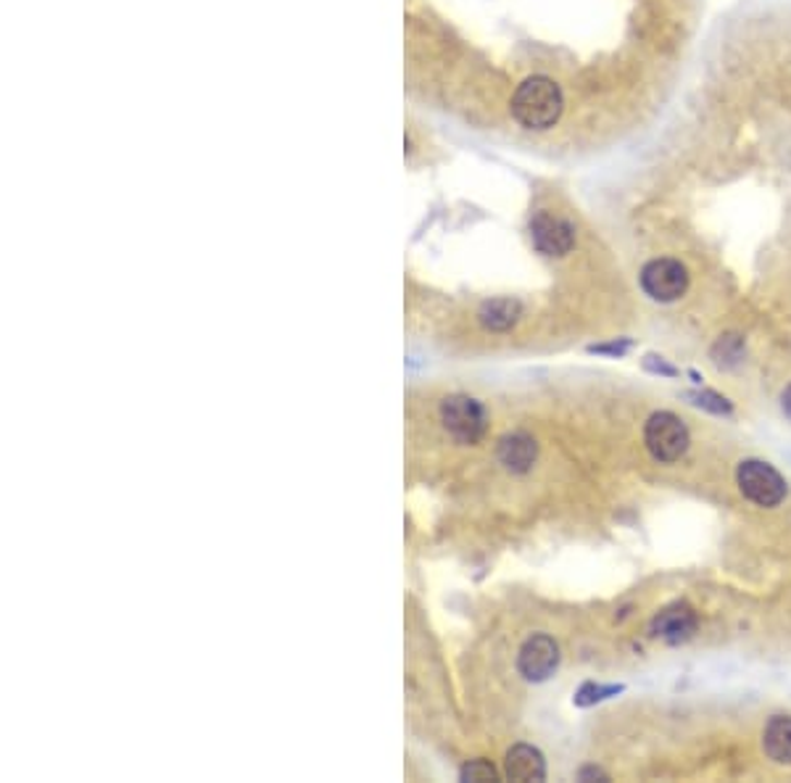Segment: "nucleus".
<instances>
[{
	"mask_svg": "<svg viewBox=\"0 0 791 783\" xmlns=\"http://www.w3.org/2000/svg\"><path fill=\"white\" fill-rule=\"evenodd\" d=\"M744 353V344L739 336H723L718 340V346L712 349V357L718 364H736Z\"/></svg>",
	"mask_w": 791,
	"mask_h": 783,
	"instance_id": "obj_15",
	"label": "nucleus"
},
{
	"mask_svg": "<svg viewBox=\"0 0 791 783\" xmlns=\"http://www.w3.org/2000/svg\"><path fill=\"white\" fill-rule=\"evenodd\" d=\"M781 407H783V414H787L789 420H791V385H787V390H783Z\"/></svg>",
	"mask_w": 791,
	"mask_h": 783,
	"instance_id": "obj_19",
	"label": "nucleus"
},
{
	"mask_svg": "<svg viewBox=\"0 0 791 783\" xmlns=\"http://www.w3.org/2000/svg\"><path fill=\"white\" fill-rule=\"evenodd\" d=\"M696 630V612L688 604H670L651 621V634L668 643L688 641Z\"/></svg>",
	"mask_w": 791,
	"mask_h": 783,
	"instance_id": "obj_8",
	"label": "nucleus"
},
{
	"mask_svg": "<svg viewBox=\"0 0 791 783\" xmlns=\"http://www.w3.org/2000/svg\"><path fill=\"white\" fill-rule=\"evenodd\" d=\"M623 691V686H601V684H584L580 691L575 694V704L578 707H588V704H597L604 702V699L615 697V694Z\"/></svg>",
	"mask_w": 791,
	"mask_h": 783,
	"instance_id": "obj_14",
	"label": "nucleus"
},
{
	"mask_svg": "<svg viewBox=\"0 0 791 783\" xmlns=\"http://www.w3.org/2000/svg\"><path fill=\"white\" fill-rule=\"evenodd\" d=\"M562 91L549 77H528L512 96V117L525 130H549L562 117Z\"/></svg>",
	"mask_w": 791,
	"mask_h": 783,
	"instance_id": "obj_1",
	"label": "nucleus"
},
{
	"mask_svg": "<svg viewBox=\"0 0 791 783\" xmlns=\"http://www.w3.org/2000/svg\"><path fill=\"white\" fill-rule=\"evenodd\" d=\"M763 749L778 766H791V718L778 715L765 725Z\"/></svg>",
	"mask_w": 791,
	"mask_h": 783,
	"instance_id": "obj_11",
	"label": "nucleus"
},
{
	"mask_svg": "<svg viewBox=\"0 0 791 783\" xmlns=\"http://www.w3.org/2000/svg\"><path fill=\"white\" fill-rule=\"evenodd\" d=\"M441 422L457 444H478L486 433V409L470 396L454 394L441 403Z\"/></svg>",
	"mask_w": 791,
	"mask_h": 783,
	"instance_id": "obj_4",
	"label": "nucleus"
},
{
	"mask_svg": "<svg viewBox=\"0 0 791 783\" xmlns=\"http://www.w3.org/2000/svg\"><path fill=\"white\" fill-rule=\"evenodd\" d=\"M580 779H604V773H601V770H584V773H580Z\"/></svg>",
	"mask_w": 791,
	"mask_h": 783,
	"instance_id": "obj_20",
	"label": "nucleus"
},
{
	"mask_svg": "<svg viewBox=\"0 0 791 783\" xmlns=\"http://www.w3.org/2000/svg\"><path fill=\"white\" fill-rule=\"evenodd\" d=\"M462 781H472V783L496 781V770H493L489 760H472L462 768Z\"/></svg>",
	"mask_w": 791,
	"mask_h": 783,
	"instance_id": "obj_16",
	"label": "nucleus"
},
{
	"mask_svg": "<svg viewBox=\"0 0 791 783\" xmlns=\"http://www.w3.org/2000/svg\"><path fill=\"white\" fill-rule=\"evenodd\" d=\"M530 238L543 256H565L575 245V227L554 214L538 212L530 219Z\"/></svg>",
	"mask_w": 791,
	"mask_h": 783,
	"instance_id": "obj_6",
	"label": "nucleus"
},
{
	"mask_svg": "<svg viewBox=\"0 0 791 783\" xmlns=\"http://www.w3.org/2000/svg\"><path fill=\"white\" fill-rule=\"evenodd\" d=\"M644 368H647L649 372H660V375H668V377L679 375V370H675L673 364L664 362L662 357H647V359H644Z\"/></svg>",
	"mask_w": 791,
	"mask_h": 783,
	"instance_id": "obj_17",
	"label": "nucleus"
},
{
	"mask_svg": "<svg viewBox=\"0 0 791 783\" xmlns=\"http://www.w3.org/2000/svg\"><path fill=\"white\" fill-rule=\"evenodd\" d=\"M736 483L744 498H750L757 507H778L787 498V480L778 475L776 467L759 459H746L739 465Z\"/></svg>",
	"mask_w": 791,
	"mask_h": 783,
	"instance_id": "obj_3",
	"label": "nucleus"
},
{
	"mask_svg": "<svg viewBox=\"0 0 791 783\" xmlns=\"http://www.w3.org/2000/svg\"><path fill=\"white\" fill-rule=\"evenodd\" d=\"M644 444H647L649 454L657 462H679L686 454L692 435L688 427L683 425L681 417L673 412H657L649 417L647 427H644Z\"/></svg>",
	"mask_w": 791,
	"mask_h": 783,
	"instance_id": "obj_2",
	"label": "nucleus"
},
{
	"mask_svg": "<svg viewBox=\"0 0 791 783\" xmlns=\"http://www.w3.org/2000/svg\"><path fill=\"white\" fill-rule=\"evenodd\" d=\"M538 457L536 441L528 433H512L499 441V462L512 472H528Z\"/></svg>",
	"mask_w": 791,
	"mask_h": 783,
	"instance_id": "obj_10",
	"label": "nucleus"
},
{
	"mask_svg": "<svg viewBox=\"0 0 791 783\" xmlns=\"http://www.w3.org/2000/svg\"><path fill=\"white\" fill-rule=\"evenodd\" d=\"M560 665V647L552 636H530L517 654V671L525 680H547Z\"/></svg>",
	"mask_w": 791,
	"mask_h": 783,
	"instance_id": "obj_7",
	"label": "nucleus"
},
{
	"mask_svg": "<svg viewBox=\"0 0 791 783\" xmlns=\"http://www.w3.org/2000/svg\"><path fill=\"white\" fill-rule=\"evenodd\" d=\"M506 779L510 781H543L547 779V762H543V755L536 747H528V744H517L506 751L504 760Z\"/></svg>",
	"mask_w": 791,
	"mask_h": 783,
	"instance_id": "obj_9",
	"label": "nucleus"
},
{
	"mask_svg": "<svg viewBox=\"0 0 791 783\" xmlns=\"http://www.w3.org/2000/svg\"><path fill=\"white\" fill-rule=\"evenodd\" d=\"M631 340H618V344H607V346H591L594 353H610V357H623L625 351L631 349Z\"/></svg>",
	"mask_w": 791,
	"mask_h": 783,
	"instance_id": "obj_18",
	"label": "nucleus"
},
{
	"mask_svg": "<svg viewBox=\"0 0 791 783\" xmlns=\"http://www.w3.org/2000/svg\"><path fill=\"white\" fill-rule=\"evenodd\" d=\"M642 288L651 301L670 304L688 290V273L675 258H655L642 269Z\"/></svg>",
	"mask_w": 791,
	"mask_h": 783,
	"instance_id": "obj_5",
	"label": "nucleus"
},
{
	"mask_svg": "<svg viewBox=\"0 0 791 783\" xmlns=\"http://www.w3.org/2000/svg\"><path fill=\"white\" fill-rule=\"evenodd\" d=\"M686 399H692V403H696V407L707 409V412L712 414H731V401L726 399V396L715 394V390H688Z\"/></svg>",
	"mask_w": 791,
	"mask_h": 783,
	"instance_id": "obj_13",
	"label": "nucleus"
},
{
	"mask_svg": "<svg viewBox=\"0 0 791 783\" xmlns=\"http://www.w3.org/2000/svg\"><path fill=\"white\" fill-rule=\"evenodd\" d=\"M523 314V306L517 304L515 299H493V301H486L483 306H480V325L486 327V330H493V333H504L510 330V327L517 325V320H520Z\"/></svg>",
	"mask_w": 791,
	"mask_h": 783,
	"instance_id": "obj_12",
	"label": "nucleus"
}]
</instances>
